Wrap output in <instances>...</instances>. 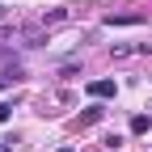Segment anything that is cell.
Returning <instances> with one entry per match:
<instances>
[{
	"label": "cell",
	"instance_id": "5b68a950",
	"mask_svg": "<svg viewBox=\"0 0 152 152\" xmlns=\"http://www.w3.org/2000/svg\"><path fill=\"white\" fill-rule=\"evenodd\" d=\"M148 127H152V118H148V114H135V118H131V135H144Z\"/></svg>",
	"mask_w": 152,
	"mask_h": 152
},
{
	"label": "cell",
	"instance_id": "3957f363",
	"mask_svg": "<svg viewBox=\"0 0 152 152\" xmlns=\"http://www.w3.org/2000/svg\"><path fill=\"white\" fill-rule=\"evenodd\" d=\"M85 89H89V97H97V102H106V97L118 93V85H114V80H89Z\"/></svg>",
	"mask_w": 152,
	"mask_h": 152
},
{
	"label": "cell",
	"instance_id": "8992f818",
	"mask_svg": "<svg viewBox=\"0 0 152 152\" xmlns=\"http://www.w3.org/2000/svg\"><path fill=\"white\" fill-rule=\"evenodd\" d=\"M97 118H102V106H89V110L80 114V123H85V127H89V123H97Z\"/></svg>",
	"mask_w": 152,
	"mask_h": 152
},
{
	"label": "cell",
	"instance_id": "277c9868",
	"mask_svg": "<svg viewBox=\"0 0 152 152\" xmlns=\"http://www.w3.org/2000/svg\"><path fill=\"white\" fill-rule=\"evenodd\" d=\"M106 26H144V13H110Z\"/></svg>",
	"mask_w": 152,
	"mask_h": 152
},
{
	"label": "cell",
	"instance_id": "ba28073f",
	"mask_svg": "<svg viewBox=\"0 0 152 152\" xmlns=\"http://www.w3.org/2000/svg\"><path fill=\"white\" fill-rule=\"evenodd\" d=\"M4 17H9V9H4V4H0V21H4Z\"/></svg>",
	"mask_w": 152,
	"mask_h": 152
},
{
	"label": "cell",
	"instance_id": "9c48e42d",
	"mask_svg": "<svg viewBox=\"0 0 152 152\" xmlns=\"http://www.w3.org/2000/svg\"><path fill=\"white\" fill-rule=\"evenodd\" d=\"M59 152H76V148H72V144H64V148H59Z\"/></svg>",
	"mask_w": 152,
	"mask_h": 152
},
{
	"label": "cell",
	"instance_id": "7a4b0ae2",
	"mask_svg": "<svg viewBox=\"0 0 152 152\" xmlns=\"http://www.w3.org/2000/svg\"><path fill=\"white\" fill-rule=\"evenodd\" d=\"M114 59H131V55H152V42H110Z\"/></svg>",
	"mask_w": 152,
	"mask_h": 152
},
{
	"label": "cell",
	"instance_id": "52a82bcc",
	"mask_svg": "<svg viewBox=\"0 0 152 152\" xmlns=\"http://www.w3.org/2000/svg\"><path fill=\"white\" fill-rule=\"evenodd\" d=\"M9 114H13V106H4V102H0V123H9Z\"/></svg>",
	"mask_w": 152,
	"mask_h": 152
},
{
	"label": "cell",
	"instance_id": "6da1fadb",
	"mask_svg": "<svg viewBox=\"0 0 152 152\" xmlns=\"http://www.w3.org/2000/svg\"><path fill=\"white\" fill-rule=\"evenodd\" d=\"M72 21H80V9H51V13H42V30H59V26H72Z\"/></svg>",
	"mask_w": 152,
	"mask_h": 152
},
{
	"label": "cell",
	"instance_id": "30bf717a",
	"mask_svg": "<svg viewBox=\"0 0 152 152\" xmlns=\"http://www.w3.org/2000/svg\"><path fill=\"white\" fill-rule=\"evenodd\" d=\"M0 152H9V144H0Z\"/></svg>",
	"mask_w": 152,
	"mask_h": 152
}]
</instances>
